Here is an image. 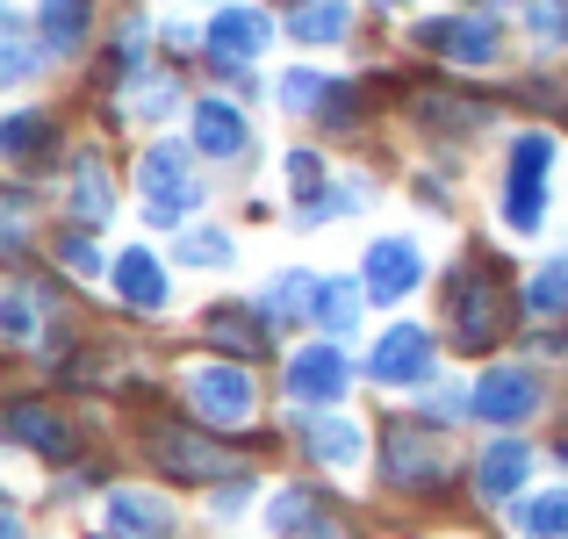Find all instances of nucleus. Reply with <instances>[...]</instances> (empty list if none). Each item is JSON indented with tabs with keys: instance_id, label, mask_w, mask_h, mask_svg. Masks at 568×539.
Returning a JSON list of instances; mask_svg holds the SVG:
<instances>
[{
	"instance_id": "obj_38",
	"label": "nucleus",
	"mask_w": 568,
	"mask_h": 539,
	"mask_svg": "<svg viewBox=\"0 0 568 539\" xmlns=\"http://www.w3.org/2000/svg\"><path fill=\"white\" fill-rule=\"evenodd\" d=\"M0 539H22V526H14V518H8V511H0Z\"/></svg>"
},
{
	"instance_id": "obj_16",
	"label": "nucleus",
	"mask_w": 568,
	"mask_h": 539,
	"mask_svg": "<svg viewBox=\"0 0 568 539\" xmlns=\"http://www.w3.org/2000/svg\"><path fill=\"white\" fill-rule=\"evenodd\" d=\"M166 526H173V504L144 497V489H115L109 497V532L115 539H159Z\"/></svg>"
},
{
	"instance_id": "obj_32",
	"label": "nucleus",
	"mask_w": 568,
	"mask_h": 539,
	"mask_svg": "<svg viewBox=\"0 0 568 539\" xmlns=\"http://www.w3.org/2000/svg\"><path fill=\"white\" fill-rule=\"evenodd\" d=\"M526 22L540 29L547 43H561L568 37V0H526Z\"/></svg>"
},
{
	"instance_id": "obj_21",
	"label": "nucleus",
	"mask_w": 568,
	"mask_h": 539,
	"mask_svg": "<svg viewBox=\"0 0 568 539\" xmlns=\"http://www.w3.org/2000/svg\"><path fill=\"white\" fill-rule=\"evenodd\" d=\"M303 439H310V460H324V468H353L361 460V425L353 417H310Z\"/></svg>"
},
{
	"instance_id": "obj_13",
	"label": "nucleus",
	"mask_w": 568,
	"mask_h": 539,
	"mask_svg": "<svg viewBox=\"0 0 568 539\" xmlns=\"http://www.w3.org/2000/svg\"><path fill=\"white\" fill-rule=\"evenodd\" d=\"M0 431H8V439H22L29 454H72V431H65V417L58 410H43V403H8V410H0Z\"/></svg>"
},
{
	"instance_id": "obj_17",
	"label": "nucleus",
	"mask_w": 568,
	"mask_h": 539,
	"mask_svg": "<svg viewBox=\"0 0 568 539\" xmlns=\"http://www.w3.org/2000/svg\"><path fill=\"white\" fill-rule=\"evenodd\" d=\"M51 115L43 109H14V115H0V159H8V166H37L43 152H51Z\"/></svg>"
},
{
	"instance_id": "obj_20",
	"label": "nucleus",
	"mask_w": 568,
	"mask_h": 539,
	"mask_svg": "<svg viewBox=\"0 0 568 539\" xmlns=\"http://www.w3.org/2000/svg\"><path fill=\"white\" fill-rule=\"evenodd\" d=\"M353 29V0H295L288 8V37L295 43H338Z\"/></svg>"
},
{
	"instance_id": "obj_39",
	"label": "nucleus",
	"mask_w": 568,
	"mask_h": 539,
	"mask_svg": "<svg viewBox=\"0 0 568 539\" xmlns=\"http://www.w3.org/2000/svg\"><path fill=\"white\" fill-rule=\"evenodd\" d=\"M382 8H403V0H382Z\"/></svg>"
},
{
	"instance_id": "obj_31",
	"label": "nucleus",
	"mask_w": 568,
	"mask_h": 539,
	"mask_svg": "<svg viewBox=\"0 0 568 539\" xmlns=\"http://www.w3.org/2000/svg\"><path fill=\"white\" fill-rule=\"evenodd\" d=\"M173 252H181L187 266H223V260H231V237H223V231H187Z\"/></svg>"
},
{
	"instance_id": "obj_4",
	"label": "nucleus",
	"mask_w": 568,
	"mask_h": 539,
	"mask_svg": "<svg viewBox=\"0 0 568 539\" xmlns=\"http://www.w3.org/2000/svg\"><path fill=\"white\" fill-rule=\"evenodd\" d=\"M417 43L439 58H454V65H497L504 51V29L489 22V14H439V22L417 29Z\"/></svg>"
},
{
	"instance_id": "obj_2",
	"label": "nucleus",
	"mask_w": 568,
	"mask_h": 539,
	"mask_svg": "<svg viewBox=\"0 0 568 539\" xmlns=\"http://www.w3.org/2000/svg\"><path fill=\"white\" fill-rule=\"evenodd\" d=\"M138 187H144L152 223H173V216H187V209L202 202V180H194L181 144H152V152H144V166H138Z\"/></svg>"
},
{
	"instance_id": "obj_5",
	"label": "nucleus",
	"mask_w": 568,
	"mask_h": 539,
	"mask_svg": "<svg viewBox=\"0 0 568 539\" xmlns=\"http://www.w3.org/2000/svg\"><path fill=\"white\" fill-rule=\"evenodd\" d=\"M187 403L202 425H245L252 417V382L245 367H231V359H216V367H194L187 374Z\"/></svg>"
},
{
	"instance_id": "obj_19",
	"label": "nucleus",
	"mask_w": 568,
	"mask_h": 539,
	"mask_svg": "<svg viewBox=\"0 0 568 539\" xmlns=\"http://www.w3.org/2000/svg\"><path fill=\"white\" fill-rule=\"evenodd\" d=\"M37 29H43V43H51L58 58H72L87 43V29H94V0H43Z\"/></svg>"
},
{
	"instance_id": "obj_15",
	"label": "nucleus",
	"mask_w": 568,
	"mask_h": 539,
	"mask_svg": "<svg viewBox=\"0 0 568 539\" xmlns=\"http://www.w3.org/2000/svg\"><path fill=\"white\" fill-rule=\"evenodd\" d=\"M115 295H123L130 309H166V274H159V260L144 245L115 252Z\"/></svg>"
},
{
	"instance_id": "obj_28",
	"label": "nucleus",
	"mask_w": 568,
	"mask_h": 539,
	"mask_svg": "<svg viewBox=\"0 0 568 539\" xmlns=\"http://www.w3.org/2000/svg\"><path fill=\"white\" fill-rule=\"evenodd\" d=\"M310 303H317V281L310 274H281L274 288H266V309H274V317H303Z\"/></svg>"
},
{
	"instance_id": "obj_29",
	"label": "nucleus",
	"mask_w": 568,
	"mask_h": 539,
	"mask_svg": "<svg viewBox=\"0 0 568 539\" xmlns=\"http://www.w3.org/2000/svg\"><path fill=\"white\" fill-rule=\"evenodd\" d=\"M22 252H29V209L0 194V260H22Z\"/></svg>"
},
{
	"instance_id": "obj_22",
	"label": "nucleus",
	"mask_w": 568,
	"mask_h": 539,
	"mask_svg": "<svg viewBox=\"0 0 568 539\" xmlns=\"http://www.w3.org/2000/svg\"><path fill=\"white\" fill-rule=\"evenodd\" d=\"M518 532L526 539H568V489H540L518 504Z\"/></svg>"
},
{
	"instance_id": "obj_25",
	"label": "nucleus",
	"mask_w": 568,
	"mask_h": 539,
	"mask_svg": "<svg viewBox=\"0 0 568 539\" xmlns=\"http://www.w3.org/2000/svg\"><path fill=\"white\" fill-rule=\"evenodd\" d=\"M310 309H317L324 332H353V324H361V288H353V281H324Z\"/></svg>"
},
{
	"instance_id": "obj_23",
	"label": "nucleus",
	"mask_w": 568,
	"mask_h": 539,
	"mask_svg": "<svg viewBox=\"0 0 568 539\" xmlns=\"http://www.w3.org/2000/svg\"><path fill=\"white\" fill-rule=\"evenodd\" d=\"M72 216L80 223H109L115 216V194H109V180H101L94 159H80V173H72Z\"/></svg>"
},
{
	"instance_id": "obj_3",
	"label": "nucleus",
	"mask_w": 568,
	"mask_h": 539,
	"mask_svg": "<svg viewBox=\"0 0 568 539\" xmlns=\"http://www.w3.org/2000/svg\"><path fill=\"white\" fill-rule=\"evenodd\" d=\"M454 338L468 353H483V346H497V338H504V288L483 274V266L454 281Z\"/></svg>"
},
{
	"instance_id": "obj_6",
	"label": "nucleus",
	"mask_w": 568,
	"mask_h": 539,
	"mask_svg": "<svg viewBox=\"0 0 568 539\" xmlns=\"http://www.w3.org/2000/svg\"><path fill=\"white\" fill-rule=\"evenodd\" d=\"M468 410H475V417H489V425H518V417L540 410V382H532L526 367H489L483 382H475Z\"/></svg>"
},
{
	"instance_id": "obj_24",
	"label": "nucleus",
	"mask_w": 568,
	"mask_h": 539,
	"mask_svg": "<svg viewBox=\"0 0 568 539\" xmlns=\"http://www.w3.org/2000/svg\"><path fill=\"white\" fill-rule=\"evenodd\" d=\"M526 309L532 317H568V260H547L540 274L526 281Z\"/></svg>"
},
{
	"instance_id": "obj_40",
	"label": "nucleus",
	"mask_w": 568,
	"mask_h": 539,
	"mask_svg": "<svg viewBox=\"0 0 568 539\" xmlns=\"http://www.w3.org/2000/svg\"><path fill=\"white\" fill-rule=\"evenodd\" d=\"M561 454H568V446H561Z\"/></svg>"
},
{
	"instance_id": "obj_12",
	"label": "nucleus",
	"mask_w": 568,
	"mask_h": 539,
	"mask_svg": "<svg viewBox=\"0 0 568 539\" xmlns=\"http://www.w3.org/2000/svg\"><path fill=\"white\" fill-rule=\"evenodd\" d=\"M526 475H532V454L518 439H489L483 460H475V489H483V504H511L518 489H526Z\"/></svg>"
},
{
	"instance_id": "obj_26",
	"label": "nucleus",
	"mask_w": 568,
	"mask_h": 539,
	"mask_svg": "<svg viewBox=\"0 0 568 539\" xmlns=\"http://www.w3.org/2000/svg\"><path fill=\"white\" fill-rule=\"evenodd\" d=\"M29 72H37V51H29V29H22V22H8V14H0V87L29 80Z\"/></svg>"
},
{
	"instance_id": "obj_36",
	"label": "nucleus",
	"mask_w": 568,
	"mask_h": 539,
	"mask_svg": "<svg viewBox=\"0 0 568 539\" xmlns=\"http://www.w3.org/2000/svg\"><path fill=\"white\" fill-rule=\"evenodd\" d=\"M58 260H65L72 274H101V260H94V245H87V237H58Z\"/></svg>"
},
{
	"instance_id": "obj_27",
	"label": "nucleus",
	"mask_w": 568,
	"mask_h": 539,
	"mask_svg": "<svg viewBox=\"0 0 568 539\" xmlns=\"http://www.w3.org/2000/svg\"><path fill=\"white\" fill-rule=\"evenodd\" d=\"M317 518H324V504L310 497V489H281V497H274V526L288 532V539H303Z\"/></svg>"
},
{
	"instance_id": "obj_1",
	"label": "nucleus",
	"mask_w": 568,
	"mask_h": 539,
	"mask_svg": "<svg viewBox=\"0 0 568 539\" xmlns=\"http://www.w3.org/2000/svg\"><path fill=\"white\" fill-rule=\"evenodd\" d=\"M547 166H555V138H547V130H526V138L511 144V173H504V223H511L518 237L540 231V216H547Z\"/></svg>"
},
{
	"instance_id": "obj_33",
	"label": "nucleus",
	"mask_w": 568,
	"mask_h": 539,
	"mask_svg": "<svg viewBox=\"0 0 568 539\" xmlns=\"http://www.w3.org/2000/svg\"><path fill=\"white\" fill-rule=\"evenodd\" d=\"M317 180H324V166H317V152H288V187L303 194V202H317Z\"/></svg>"
},
{
	"instance_id": "obj_7",
	"label": "nucleus",
	"mask_w": 568,
	"mask_h": 539,
	"mask_svg": "<svg viewBox=\"0 0 568 539\" xmlns=\"http://www.w3.org/2000/svg\"><path fill=\"white\" fill-rule=\"evenodd\" d=\"M417 281H425V252H417L410 237H375V245H367V281L361 288L375 295V303H403Z\"/></svg>"
},
{
	"instance_id": "obj_37",
	"label": "nucleus",
	"mask_w": 568,
	"mask_h": 539,
	"mask_svg": "<svg viewBox=\"0 0 568 539\" xmlns=\"http://www.w3.org/2000/svg\"><path fill=\"white\" fill-rule=\"evenodd\" d=\"M303 539H346V532H338V518H332V511H324V518H317V526H310Z\"/></svg>"
},
{
	"instance_id": "obj_34",
	"label": "nucleus",
	"mask_w": 568,
	"mask_h": 539,
	"mask_svg": "<svg viewBox=\"0 0 568 539\" xmlns=\"http://www.w3.org/2000/svg\"><path fill=\"white\" fill-rule=\"evenodd\" d=\"M216 338H223V346H237V353H260V332H252L245 317H231V309H216Z\"/></svg>"
},
{
	"instance_id": "obj_8",
	"label": "nucleus",
	"mask_w": 568,
	"mask_h": 539,
	"mask_svg": "<svg viewBox=\"0 0 568 539\" xmlns=\"http://www.w3.org/2000/svg\"><path fill=\"white\" fill-rule=\"evenodd\" d=\"M446 475H454V454H446L439 439H425V431H388V482L403 489H439Z\"/></svg>"
},
{
	"instance_id": "obj_10",
	"label": "nucleus",
	"mask_w": 568,
	"mask_h": 539,
	"mask_svg": "<svg viewBox=\"0 0 568 539\" xmlns=\"http://www.w3.org/2000/svg\"><path fill=\"white\" fill-rule=\"evenodd\" d=\"M375 382H388V388H417L432 374V338L417 332V324H396V332H382V346H375Z\"/></svg>"
},
{
	"instance_id": "obj_11",
	"label": "nucleus",
	"mask_w": 568,
	"mask_h": 539,
	"mask_svg": "<svg viewBox=\"0 0 568 539\" xmlns=\"http://www.w3.org/2000/svg\"><path fill=\"white\" fill-rule=\"evenodd\" d=\"M266 37H274V22H266L260 8H223L216 22H209V51H216V65H252V58L266 51Z\"/></svg>"
},
{
	"instance_id": "obj_30",
	"label": "nucleus",
	"mask_w": 568,
	"mask_h": 539,
	"mask_svg": "<svg viewBox=\"0 0 568 539\" xmlns=\"http://www.w3.org/2000/svg\"><path fill=\"white\" fill-rule=\"evenodd\" d=\"M332 101V80H317V72H288L281 80V109H324Z\"/></svg>"
},
{
	"instance_id": "obj_35",
	"label": "nucleus",
	"mask_w": 568,
	"mask_h": 539,
	"mask_svg": "<svg viewBox=\"0 0 568 539\" xmlns=\"http://www.w3.org/2000/svg\"><path fill=\"white\" fill-rule=\"evenodd\" d=\"M0 332H8V338H29V332H37V309H29L22 295H8V303H0Z\"/></svg>"
},
{
	"instance_id": "obj_18",
	"label": "nucleus",
	"mask_w": 568,
	"mask_h": 539,
	"mask_svg": "<svg viewBox=\"0 0 568 539\" xmlns=\"http://www.w3.org/2000/svg\"><path fill=\"white\" fill-rule=\"evenodd\" d=\"M194 144H202L209 159H237L245 152V115H237L231 101H194Z\"/></svg>"
},
{
	"instance_id": "obj_14",
	"label": "nucleus",
	"mask_w": 568,
	"mask_h": 539,
	"mask_svg": "<svg viewBox=\"0 0 568 539\" xmlns=\"http://www.w3.org/2000/svg\"><path fill=\"white\" fill-rule=\"evenodd\" d=\"M152 454H159V468L187 475V482H209V475L231 468V454L209 446V439H194V431H152Z\"/></svg>"
},
{
	"instance_id": "obj_9",
	"label": "nucleus",
	"mask_w": 568,
	"mask_h": 539,
	"mask_svg": "<svg viewBox=\"0 0 568 539\" xmlns=\"http://www.w3.org/2000/svg\"><path fill=\"white\" fill-rule=\"evenodd\" d=\"M346 382H353V367H346V353L338 346H303L288 359V396L295 403H338L346 396Z\"/></svg>"
}]
</instances>
